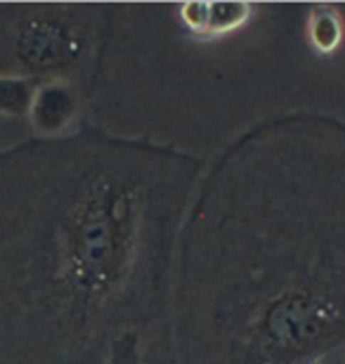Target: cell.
<instances>
[{
  "instance_id": "obj_2",
  "label": "cell",
  "mask_w": 345,
  "mask_h": 364,
  "mask_svg": "<svg viewBox=\"0 0 345 364\" xmlns=\"http://www.w3.org/2000/svg\"><path fill=\"white\" fill-rule=\"evenodd\" d=\"M71 50L73 41L67 36V31L46 24H33L24 33V41H21V53H24L26 62H33L38 67L60 64Z\"/></svg>"
},
{
  "instance_id": "obj_6",
  "label": "cell",
  "mask_w": 345,
  "mask_h": 364,
  "mask_svg": "<svg viewBox=\"0 0 345 364\" xmlns=\"http://www.w3.org/2000/svg\"><path fill=\"white\" fill-rule=\"evenodd\" d=\"M180 21L187 31L199 38H206L208 28V3H185L180 7Z\"/></svg>"
},
{
  "instance_id": "obj_3",
  "label": "cell",
  "mask_w": 345,
  "mask_h": 364,
  "mask_svg": "<svg viewBox=\"0 0 345 364\" xmlns=\"http://www.w3.org/2000/svg\"><path fill=\"white\" fill-rule=\"evenodd\" d=\"M343 17L334 5H314L307 19V38L319 55H331L343 43Z\"/></svg>"
},
{
  "instance_id": "obj_5",
  "label": "cell",
  "mask_w": 345,
  "mask_h": 364,
  "mask_svg": "<svg viewBox=\"0 0 345 364\" xmlns=\"http://www.w3.org/2000/svg\"><path fill=\"white\" fill-rule=\"evenodd\" d=\"M253 7L248 3H208V28L206 38H220L237 31L251 19Z\"/></svg>"
},
{
  "instance_id": "obj_1",
  "label": "cell",
  "mask_w": 345,
  "mask_h": 364,
  "mask_svg": "<svg viewBox=\"0 0 345 364\" xmlns=\"http://www.w3.org/2000/svg\"><path fill=\"white\" fill-rule=\"evenodd\" d=\"M78 112V95L67 81H48L36 88L28 119L38 135H60L64 133Z\"/></svg>"
},
{
  "instance_id": "obj_4",
  "label": "cell",
  "mask_w": 345,
  "mask_h": 364,
  "mask_svg": "<svg viewBox=\"0 0 345 364\" xmlns=\"http://www.w3.org/2000/svg\"><path fill=\"white\" fill-rule=\"evenodd\" d=\"M36 83L26 76H0V114L28 116Z\"/></svg>"
}]
</instances>
